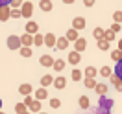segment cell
Instances as JSON below:
<instances>
[{
    "mask_svg": "<svg viewBox=\"0 0 122 114\" xmlns=\"http://www.w3.org/2000/svg\"><path fill=\"white\" fill-rule=\"evenodd\" d=\"M6 44H8L9 50H20L22 46H20V37L19 35H9L8 41H6Z\"/></svg>",
    "mask_w": 122,
    "mask_h": 114,
    "instance_id": "1",
    "label": "cell"
},
{
    "mask_svg": "<svg viewBox=\"0 0 122 114\" xmlns=\"http://www.w3.org/2000/svg\"><path fill=\"white\" fill-rule=\"evenodd\" d=\"M31 13H33V4L31 2H22V6H20V17L30 18Z\"/></svg>",
    "mask_w": 122,
    "mask_h": 114,
    "instance_id": "2",
    "label": "cell"
},
{
    "mask_svg": "<svg viewBox=\"0 0 122 114\" xmlns=\"http://www.w3.org/2000/svg\"><path fill=\"white\" fill-rule=\"evenodd\" d=\"M85 24H87V20H85V17H74V20H72V30H85Z\"/></svg>",
    "mask_w": 122,
    "mask_h": 114,
    "instance_id": "3",
    "label": "cell"
},
{
    "mask_svg": "<svg viewBox=\"0 0 122 114\" xmlns=\"http://www.w3.org/2000/svg\"><path fill=\"white\" fill-rule=\"evenodd\" d=\"M24 33H28V35H31V37H33V35H37L39 33V24L37 22H33V20H30V22L26 24V28H24Z\"/></svg>",
    "mask_w": 122,
    "mask_h": 114,
    "instance_id": "4",
    "label": "cell"
},
{
    "mask_svg": "<svg viewBox=\"0 0 122 114\" xmlns=\"http://www.w3.org/2000/svg\"><path fill=\"white\" fill-rule=\"evenodd\" d=\"M52 85L57 88V90H63V88L67 87V79H65L63 76H57V77H54V83Z\"/></svg>",
    "mask_w": 122,
    "mask_h": 114,
    "instance_id": "5",
    "label": "cell"
},
{
    "mask_svg": "<svg viewBox=\"0 0 122 114\" xmlns=\"http://www.w3.org/2000/svg\"><path fill=\"white\" fill-rule=\"evenodd\" d=\"M85 48H87V39H83V37H80L76 41V42H74V52H83Z\"/></svg>",
    "mask_w": 122,
    "mask_h": 114,
    "instance_id": "6",
    "label": "cell"
},
{
    "mask_svg": "<svg viewBox=\"0 0 122 114\" xmlns=\"http://www.w3.org/2000/svg\"><path fill=\"white\" fill-rule=\"evenodd\" d=\"M45 37V46H48V48H56V35L54 33H46V35H43Z\"/></svg>",
    "mask_w": 122,
    "mask_h": 114,
    "instance_id": "7",
    "label": "cell"
},
{
    "mask_svg": "<svg viewBox=\"0 0 122 114\" xmlns=\"http://www.w3.org/2000/svg\"><path fill=\"white\" fill-rule=\"evenodd\" d=\"M48 98V90H46V88H43V87H41V88H37V90H35V101H43V99H46Z\"/></svg>",
    "mask_w": 122,
    "mask_h": 114,
    "instance_id": "8",
    "label": "cell"
},
{
    "mask_svg": "<svg viewBox=\"0 0 122 114\" xmlns=\"http://www.w3.org/2000/svg\"><path fill=\"white\" fill-rule=\"evenodd\" d=\"M39 63H41V66H54V57H50V55H41L39 57Z\"/></svg>",
    "mask_w": 122,
    "mask_h": 114,
    "instance_id": "9",
    "label": "cell"
},
{
    "mask_svg": "<svg viewBox=\"0 0 122 114\" xmlns=\"http://www.w3.org/2000/svg\"><path fill=\"white\" fill-rule=\"evenodd\" d=\"M30 44H33V37H31V35H28V33L20 35V46H24V48H30Z\"/></svg>",
    "mask_w": 122,
    "mask_h": 114,
    "instance_id": "10",
    "label": "cell"
},
{
    "mask_svg": "<svg viewBox=\"0 0 122 114\" xmlns=\"http://www.w3.org/2000/svg\"><path fill=\"white\" fill-rule=\"evenodd\" d=\"M65 39H67V41H74V42H76L78 39H80V33H78L76 30H72V28H70V30H67V33H65Z\"/></svg>",
    "mask_w": 122,
    "mask_h": 114,
    "instance_id": "11",
    "label": "cell"
},
{
    "mask_svg": "<svg viewBox=\"0 0 122 114\" xmlns=\"http://www.w3.org/2000/svg\"><path fill=\"white\" fill-rule=\"evenodd\" d=\"M31 90H33V88H31V85H30V83H22L20 87H19V92L22 94L24 98H26V96H30Z\"/></svg>",
    "mask_w": 122,
    "mask_h": 114,
    "instance_id": "12",
    "label": "cell"
},
{
    "mask_svg": "<svg viewBox=\"0 0 122 114\" xmlns=\"http://www.w3.org/2000/svg\"><path fill=\"white\" fill-rule=\"evenodd\" d=\"M9 13H11V9H9L8 6H2V8H0V22H6L9 18Z\"/></svg>",
    "mask_w": 122,
    "mask_h": 114,
    "instance_id": "13",
    "label": "cell"
},
{
    "mask_svg": "<svg viewBox=\"0 0 122 114\" xmlns=\"http://www.w3.org/2000/svg\"><path fill=\"white\" fill-rule=\"evenodd\" d=\"M65 66H67V61H65V59H54V66L52 68L56 70V72H61Z\"/></svg>",
    "mask_w": 122,
    "mask_h": 114,
    "instance_id": "14",
    "label": "cell"
},
{
    "mask_svg": "<svg viewBox=\"0 0 122 114\" xmlns=\"http://www.w3.org/2000/svg\"><path fill=\"white\" fill-rule=\"evenodd\" d=\"M92 90L96 92L98 96H102V98H104V96H106V94H107V87H106V85H104V83H96V87H94Z\"/></svg>",
    "mask_w": 122,
    "mask_h": 114,
    "instance_id": "15",
    "label": "cell"
},
{
    "mask_svg": "<svg viewBox=\"0 0 122 114\" xmlns=\"http://www.w3.org/2000/svg\"><path fill=\"white\" fill-rule=\"evenodd\" d=\"M52 83H54V77L50 76V74H45V76L41 77V87H43V88H46V87H50Z\"/></svg>",
    "mask_w": 122,
    "mask_h": 114,
    "instance_id": "16",
    "label": "cell"
},
{
    "mask_svg": "<svg viewBox=\"0 0 122 114\" xmlns=\"http://www.w3.org/2000/svg\"><path fill=\"white\" fill-rule=\"evenodd\" d=\"M39 8H41V11H52L54 4H52V0H41L39 2Z\"/></svg>",
    "mask_w": 122,
    "mask_h": 114,
    "instance_id": "17",
    "label": "cell"
},
{
    "mask_svg": "<svg viewBox=\"0 0 122 114\" xmlns=\"http://www.w3.org/2000/svg\"><path fill=\"white\" fill-rule=\"evenodd\" d=\"M41 105H43V103H41V101H35V99H33V101H31L30 105H28V109H30V114L31 112H41Z\"/></svg>",
    "mask_w": 122,
    "mask_h": 114,
    "instance_id": "18",
    "label": "cell"
},
{
    "mask_svg": "<svg viewBox=\"0 0 122 114\" xmlns=\"http://www.w3.org/2000/svg\"><path fill=\"white\" fill-rule=\"evenodd\" d=\"M80 59H81V57H80V53H78V52H70L69 57H67V61H69L70 64H78V63H80Z\"/></svg>",
    "mask_w": 122,
    "mask_h": 114,
    "instance_id": "19",
    "label": "cell"
},
{
    "mask_svg": "<svg viewBox=\"0 0 122 114\" xmlns=\"http://www.w3.org/2000/svg\"><path fill=\"white\" fill-rule=\"evenodd\" d=\"M56 46H57V50H67V48H69V41L65 37H59L56 41Z\"/></svg>",
    "mask_w": 122,
    "mask_h": 114,
    "instance_id": "20",
    "label": "cell"
},
{
    "mask_svg": "<svg viewBox=\"0 0 122 114\" xmlns=\"http://www.w3.org/2000/svg\"><path fill=\"white\" fill-rule=\"evenodd\" d=\"M100 109H106V110H109V109H111V107H113V101H111V99H107L106 96H104V98L100 99Z\"/></svg>",
    "mask_w": 122,
    "mask_h": 114,
    "instance_id": "21",
    "label": "cell"
},
{
    "mask_svg": "<svg viewBox=\"0 0 122 114\" xmlns=\"http://www.w3.org/2000/svg\"><path fill=\"white\" fill-rule=\"evenodd\" d=\"M81 77H83V72H81V70L74 68L70 72V79H72V81H81Z\"/></svg>",
    "mask_w": 122,
    "mask_h": 114,
    "instance_id": "22",
    "label": "cell"
},
{
    "mask_svg": "<svg viewBox=\"0 0 122 114\" xmlns=\"http://www.w3.org/2000/svg\"><path fill=\"white\" fill-rule=\"evenodd\" d=\"M83 74H85V77H89V79H94V76L98 74V70L94 68V66H87Z\"/></svg>",
    "mask_w": 122,
    "mask_h": 114,
    "instance_id": "23",
    "label": "cell"
},
{
    "mask_svg": "<svg viewBox=\"0 0 122 114\" xmlns=\"http://www.w3.org/2000/svg\"><path fill=\"white\" fill-rule=\"evenodd\" d=\"M104 33H106V30H102V28H94V30H92V37L96 39V41H102V39H104Z\"/></svg>",
    "mask_w": 122,
    "mask_h": 114,
    "instance_id": "24",
    "label": "cell"
},
{
    "mask_svg": "<svg viewBox=\"0 0 122 114\" xmlns=\"http://www.w3.org/2000/svg\"><path fill=\"white\" fill-rule=\"evenodd\" d=\"M78 103H80V107H81V109H85V110H87V109L91 107V101H89V98H87V96H81Z\"/></svg>",
    "mask_w": 122,
    "mask_h": 114,
    "instance_id": "25",
    "label": "cell"
},
{
    "mask_svg": "<svg viewBox=\"0 0 122 114\" xmlns=\"http://www.w3.org/2000/svg\"><path fill=\"white\" fill-rule=\"evenodd\" d=\"M100 76H104V77H111V76H113V70L109 68V66H102V68H100Z\"/></svg>",
    "mask_w": 122,
    "mask_h": 114,
    "instance_id": "26",
    "label": "cell"
},
{
    "mask_svg": "<svg viewBox=\"0 0 122 114\" xmlns=\"http://www.w3.org/2000/svg\"><path fill=\"white\" fill-rule=\"evenodd\" d=\"M115 76L122 81V61H118L117 64H115Z\"/></svg>",
    "mask_w": 122,
    "mask_h": 114,
    "instance_id": "27",
    "label": "cell"
},
{
    "mask_svg": "<svg viewBox=\"0 0 122 114\" xmlns=\"http://www.w3.org/2000/svg\"><path fill=\"white\" fill-rule=\"evenodd\" d=\"M111 59H113V61H122V52L120 50H113V52H111Z\"/></svg>",
    "mask_w": 122,
    "mask_h": 114,
    "instance_id": "28",
    "label": "cell"
},
{
    "mask_svg": "<svg viewBox=\"0 0 122 114\" xmlns=\"http://www.w3.org/2000/svg\"><path fill=\"white\" fill-rule=\"evenodd\" d=\"M33 44H37V46L45 44V37H43L41 33H37V35H33Z\"/></svg>",
    "mask_w": 122,
    "mask_h": 114,
    "instance_id": "29",
    "label": "cell"
},
{
    "mask_svg": "<svg viewBox=\"0 0 122 114\" xmlns=\"http://www.w3.org/2000/svg\"><path fill=\"white\" fill-rule=\"evenodd\" d=\"M113 39H115V33L111 30H106V33H104V41H106V42H111Z\"/></svg>",
    "mask_w": 122,
    "mask_h": 114,
    "instance_id": "30",
    "label": "cell"
},
{
    "mask_svg": "<svg viewBox=\"0 0 122 114\" xmlns=\"http://www.w3.org/2000/svg\"><path fill=\"white\" fill-rule=\"evenodd\" d=\"M83 83H85V88H94V87H96V81H94V79H89V77H85Z\"/></svg>",
    "mask_w": 122,
    "mask_h": 114,
    "instance_id": "31",
    "label": "cell"
},
{
    "mask_svg": "<svg viewBox=\"0 0 122 114\" xmlns=\"http://www.w3.org/2000/svg\"><path fill=\"white\" fill-rule=\"evenodd\" d=\"M98 50H102V52H107V50H109V42H106L104 39H102V41H98Z\"/></svg>",
    "mask_w": 122,
    "mask_h": 114,
    "instance_id": "32",
    "label": "cell"
},
{
    "mask_svg": "<svg viewBox=\"0 0 122 114\" xmlns=\"http://www.w3.org/2000/svg\"><path fill=\"white\" fill-rule=\"evenodd\" d=\"M19 52H20V55H22V57H31V53H33V52H31V48H24V46L19 50Z\"/></svg>",
    "mask_w": 122,
    "mask_h": 114,
    "instance_id": "33",
    "label": "cell"
},
{
    "mask_svg": "<svg viewBox=\"0 0 122 114\" xmlns=\"http://www.w3.org/2000/svg\"><path fill=\"white\" fill-rule=\"evenodd\" d=\"M113 22L115 24H120L122 22V11H115V13H113Z\"/></svg>",
    "mask_w": 122,
    "mask_h": 114,
    "instance_id": "34",
    "label": "cell"
},
{
    "mask_svg": "<svg viewBox=\"0 0 122 114\" xmlns=\"http://www.w3.org/2000/svg\"><path fill=\"white\" fill-rule=\"evenodd\" d=\"M15 110H17V114H22V112H26L28 109H26L24 103H17V105H15Z\"/></svg>",
    "mask_w": 122,
    "mask_h": 114,
    "instance_id": "35",
    "label": "cell"
},
{
    "mask_svg": "<svg viewBox=\"0 0 122 114\" xmlns=\"http://www.w3.org/2000/svg\"><path fill=\"white\" fill-rule=\"evenodd\" d=\"M50 107H52V109H59V107H61V99L52 98V99H50Z\"/></svg>",
    "mask_w": 122,
    "mask_h": 114,
    "instance_id": "36",
    "label": "cell"
},
{
    "mask_svg": "<svg viewBox=\"0 0 122 114\" xmlns=\"http://www.w3.org/2000/svg\"><path fill=\"white\" fill-rule=\"evenodd\" d=\"M20 6H22V2H20V0H11L9 9H20Z\"/></svg>",
    "mask_w": 122,
    "mask_h": 114,
    "instance_id": "37",
    "label": "cell"
},
{
    "mask_svg": "<svg viewBox=\"0 0 122 114\" xmlns=\"http://www.w3.org/2000/svg\"><path fill=\"white\" fill-rule=\"evenodd\" d=\"M9 18H20V9H11Z\"/></svg>",
    "mask_w": 122,
    "mask_h": 114,
    "instance_id": "38",
    "label": "cell"
},
{
    "mask_svg": "<svg viewBox=\"0 0 122 114\" xmlns=\"http://www.w3.org/2000/svg\"><path fill=\"white\" fill-rule=\"evenodd\" d=\"M109 30H111V31H113V33H118V31H120V24H111V28H109Z\"/></svg>",
    "mask_w": 122,
    "mask_h": 114,
    "instance_id": "39",
    "label": "cell"
},
{
    "mask_svg": "<svg viewBox=\"0 0 122 114\" xmlns=\"http://www.w3.org/2000/svg\"><path fill=\"white\" fill-rule=\"evenodd\" d=\"M31 101H33V98H31V96H26V99H24L22 103H24V105H26V107H28V105H30V103H31Z\"/></svg>",
    "mask_w": 122,
    "mask_h": 114,
    "instance_id": "40",
    "label": "cell"
},
{
    "mask_svg": "<svg viewBox=\"0 0 122 114\" xmlns=\"http://www.w3.org/2000/svg\"><path fill=\"white\" fill-rule=\"evenodd\" d=\"M115 88L118 92H122V81H118V83H115Z\"/></svg>",
    "mask_w": 122,
    "mask_h": 114,
    "instance_id": "41",
    "label": "cell"
},
{
    "mask_svg": "<svg viewBox=\"0 0 122 114\" xmlns=\"http://www.w3.org/2000/svg\"><path fill=\"white\" fill-rule=\"evenodd\" d=\"M118 81H120V79H118V77H117V76H115V74H113V76H111V83H118Z\"/></svg>",
    "mask_w": 122,
    "mask_h": 114,
    "instance_id": "42",
    "label": "cell"
},
{
    "mask_svg": "<svg viewBox=\"0 0 122 114\" xmlns=\"http://www.w3.org/2000/svg\"><path fill=\"white\" fill-rule=\"evenodd\" d=\"M83 4H85V6H87V8H91V6H94V2H92V0H85Z\"/></svg>",
    "mask_w": 122,
    "mask_h": 114,
    "instance_id": "43",
    "label": "cell"
},
{
    "mask_svg": "<svg viewBox=\"0 0 122 114\" xmlns=\"http://www.w3.org/2000/svg\"><path fill=\"white\" fill-rule=\"evenodd\" d=\"M117 50H120V52H122V39L118 41V48H117Z\"/></svg>",
    "mask_w": 122,
    "mask_h": 114,
    "instance_id": "44",
    "label": "cell"
},
{
    "mask_svg": "<svg viewBox=\"0 0 122 114\" xmlns=\"http://www.w3.org/2000/svg\"><path fill=\"white\" fill-rule=\"evenodd\" d=\"M22 114H30V110H26V112H22Z\"/></svg>",
    "mask_w": 122,
    "mask_h": 114,
    "instance_id": "45",
    "label": "cell"
},
{
    "mask_svg": "<svg viewBox=\"0 0 122 114\" xmlns=\"http://www.w3.org/2000/svg\"><path fill=\"white\" fill-rule=\"evenodd\" d=\"M0 109H2V99H0Z\"/></svg>",
    "mask_w": 122,
    "mask_h": 114,
    "instance_id": "46",
    "label": "cell"
},
{
    "mask_svg": "<svg viewBox=\"0 0 122 114\" xmlns=\"http://www.w3.org/2000/svg\"><path fill=\"white\" fill-rule=\"evenodd\" d=\"M39 114H46V112H43V110H41V112H39Z\"/></svg>",
    "mask_w": 122,
    "mask_h": 114,
    "instance_id": "47",
    "label": "cell"
},
{
    "mask_svg": "<svg viewBox=\"0 0 122 114\" xmlns=\"http://www.w3.org/2000/svg\"><path fill=\"white\" fill-rule=\"evenodd\" d=\"M0 114H4V112H2V110H0Z\"/></svg>",
    "mask_w": 122,
    "mask_h": 114,
    "instance_id": "48",
    "label": "cell"
},
{
    "mask_svg": "<svg viewBox=\"0 0 122 114\" xmlns=\"http://www.w3.org/2000/svg\"><path fill=\"white\" fill-rule=\"evenodd\" d=\"M120 11H122V9H120Z\"/></svg>",
    "mask_w": 122,
    "mask_h": 114,
    "instance_id": "49",
    "label": "cell"
}]
</instances>
